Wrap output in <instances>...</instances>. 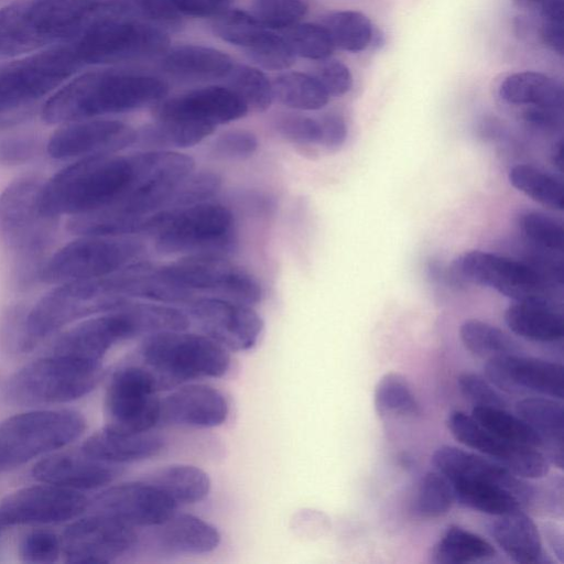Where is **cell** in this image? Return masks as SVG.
I'll use <instances>...</instances> for the list:
<instances>
[{
  "mask_svg": "<svg viewBox=\"0 0 564 564\" xmlns=\"http://www.w3.org/2000/svg\"><path fill=\"white\" fill-rule=\"evenodd\" d=\"M84 416L72 410H37L0 422V470L50 454L78 438Z\"/></svg>",
  "mask_w": 564,
  "mask_h": 564,
  "instance_id": "cell-12",
  "label": "cell"
},
{
  "mask_svg": "<svg viewBox=\"0 0 564 564\" xmlns=\"http://www.w3.org/2000/svg\"><path fill=\"white\" fill-rule=\"evenodd\" d=\"M160 390L155 377L140 364L118 368L105 394V426L126 433L150 432L160 422Z\"/></svg>",
  "mask_w": 564,
  "mask_h": 564,
  "instance_id": "cell-13",
  "label": "cell"
},
{
  "mask_svg": "<svg viewBox=\"0 0 564 564\" xmlns=\"http://www.w3.org/2000/svg\"><path fill=\"white\" fill-rule=\"evenodd\" d=\"M311 75L329 96H343L351 88V73L343 62L337 59L318 61Z\"/></svg>",
  "mask_w": 564,
  "mask_h": 564,
  "instance_id": "cell-55",
  "label": "cell"
},
{
  "mask_svg": "<svg viewBox=\"0 0 564 564\" xmlns=\"http://www.w3.org/2000/svg\"><path fill=\"white\" fill-rule=\"evenodd\" d=\"M204 335L229 351H245L258 343L263 321L249 305L217 297H196L184 307Z\"/></svg>",
  "mask_w": 564,
  "mask_h": 564,
  "instance_id": "cell-17",
  "label": "cell"
},
{
  "mask_svg": "<svg viewBox=\"0 0 564 564\" xmlns=\"http://www.w3.org/2000/svg\"><path fill=\"white\" fill-rule=\"evenodd\" d=\"M216 127L176 120L154 119L135 129L133 145L143 150L174 151L202 142Z\"/></svg>",
  "mask_w": 564,
  "mask_h": 564,
  "instance_id": "cell-33",
  "label": "cell"
},
{
  "mask_svg": "<svg viewBox=\"0 0 564 564\" xmlns=\"http://www.w3.org/2000/svg\"><path fill=\"white\" fill-rule=\"evenodd\" d=\"M484 370L488 381L505 392L563 399L561 364L512 354L487 359Z\"/></svg>",
  "mask_w": 564,
  "mask_h": 564,
  "instance_id": "cell-22",
  "label": "cell"
},
{
  "mask_svg": "<svg viewBox=\"0 0 564 564\" xmlns=\"http://www.w3.org/2000/svg\"><path fill=\"white\" fill-rule=\"evenodd\" d=\"M41 189L36 178L22 177L0 195V242L13 258L18 279L26 284L41 273L56 224L41 208Z\"/></svg>",
  "mask_w": 564,
  "mask_h": 564,
  "instance_id": "cell-7",
  "label": "cell"
},
{
  "mask_svg": "<svg viewBox=\"0 0 564 564\" xmlns=\"http://www.w3.org/2000/svg\"><path fill=\"white\" fill-rule=\"evenodd\" d=\"M295 56L313 61L328 58L335 45L322 24L297 23L285 30L283 35Z\"/></svg>",
  "mask_w": 564,
  "mask_h": 564,
  "instance_id": "cell-46",
  "label": "cell"
},
{
  "mask_svg": "<svg viewBox=\"0 0 564 564\" xmlns=\"http://www.w3.org/2000/svg\"><path fill=\"white\" fill-rule=\"evenodd\" d=\"M145 252L135 235L80 236L43 264L40 278L54 285L101 278L143 260Z\"/></svg>",
  "mask_w": 564,
  "mask_h": 564,
  "instance_id": "cell-11",
  "label": "cell"
},
{
  "mask_svg": "<svg viewBox=\"0 0 564 564\" xmlns=\"http://www.w3.org/2000/svg\"><path fill=\"white\" fill-rule=\"evenodd\" d=\"M517 415L533 429L549 452V460L563 467V404L549 397H528L517 402Z\"/></svg>",
  "mask_w": 564,
  "mask_h": 564,
  "instance_id": "cell-30",
  "label": "cell"
},
{
  "mask_svg": "<svg viewBox=\"0 0 564 564\" xmlns=\"http://www.w3.org/2000/svg\"><path fill=\"white\" fill-rule=\"evenodd\" d=\"M505 322L514 334L533 341H556L564 334L563 315L552 305L517 302L506 310Z\"/></svg>",
  "mask_w": 564,
  "mask_h": 564,
  "instance_id": "cell-32",
  "label": "cell"
},
{
  "mask_svg": "<svg viewBox=\"0 0 564 564\" xmlns=\"http://www.w3.org/2000/svg\"><path fill=\"white\" fill-rule=\"evenodd\" d=\"M519 227L529 241L550 252L563 251L564 229L560 220L538 210L520 215Z\"/></svg>",
  "mask_w": 564,
  "mask_h": 564,
  "instance_id": "cell-47",
  "label": "cell"
},
{
  "mask_svg": "<svg viewBox=\"0 0 564 564\" xmlns=\"http://www.w3.org/2000/svg\"><path fill=\"white\" fill-rule=\"evenodd\" d=\"M246 102L227 86H206L164 98L152 106L154 119L176 120L217 127L243 118Z\"/></svg>",
  "mask_w": 564,
  "mask_h": 564,
  "instance_id": "cell-21",
  "label": "cell"
},
{
  "mask_svg": "<svg viewBox=\"0 0 564 564\" xmlns=\"http://www.w3.org/2000/svg\"><path fill=\"white\" fill-rule=\"evenodd\" d=\"M231 57L213 47L180 45L164 53L163 70L182 80L208 82L225 79L234 67Z\"/></svg>",
  "mask_w": 564,
  "mask_h": 564,
  "instance_id": "cell-28",
  "label": "cell"
},
{
  "mask_svg": "<svg viewBox=\"0 0 564 564\" xmlns=\"http://www.w3.org/2000/svg\"><path fill=\"white\" fill-rule=\"evenodd\" d=\"M135 129L112 119L93 118L63 123L47 142V152L56 160L113 154L132 147Z\"/></svg>",
  "mask_w": 564,
  "mask_h": 564,
  "instance_id": "cell-20",
  "label": "cell"
},
{
  "mask_svg": "<svg viewBox=\"0 0 564 564\" xmlns=\"http://www.w3.org/2000/svg\"><path fill=\"white\" fill-rule=\"evenodd\" d=\"M245 52L257 65L270 70L288 69L296 57L284 36L270 29H267Z\"/></svg>",
  "mask_w": 564,
  "mask_h": 564,
  "instance_id": "cell-48",
  "label": "cell"
},
{
  "mask_svg": "<svg viewBox=\"0 0 564 564\" xmlns=\"http://www.w3.org/2000/svg\"><path fill=\"white\" fill-rule=\"evenodd\" d=\"M473 419L496 436L510 443L534 448H543L540 435L517 414L501 408L474 406Z\"/></svg>",
  "mask_w": 564,
  "mask_h": 564,
  "instance_id": "cell-41",
  "label": "cell"
},
{
  "mask_svg": "<svg viewBox=\"0 0 564 564\" xmlns=\"http://www.w3.org/2000/svg\"><path fill=\"white\" fill-rule=\"evenodd\" d=\"M134 14H142L149 22L162 28H176L181 24L180 15L169 0H128Z\"/></svg>",
  "mask_w": 564,
  "mask_h": 564,
  "instance_id": "cell-56",
  "label": "cell"
},
{
  "mask_svg": "<svg viewBox=\"0 0 564 564\" xmlns=\"http://www.w3.org/2000/svg\"><path fill=\"white\" fill-rule=\"evenodd\" d=\"M498 93L509 105L563 109L562 84L540 72L513 73L501 82Z\"/></svg>",
  "mask_w": 564,
  "mask_h": 564,
  "instance_id": "cell-31",
  "label": "cell"
},
{
  "mask_svg": "<svg viewBox=\"0 0 564 564\" xmlns=\"http://www.w3.org/2000/svg\"><path fill=\"white\" fill-rule=\"evenodd\" d=\"M150 482L178 505H194L203 501L210 491L209 476L199 467L174 464L155 470L148 476Z\"/></svg>",
  "mask_w": 564,
  "mask_h": 564,
  "instance_id": "cell-34",
  "label": "cell"
},
{
  "mask_svg": "<svg viewBox=\"0 0 564 564\" xmlns=\"http://www.w3.org/2000/svg\"><path fill=\"white\" fill-rule=\"evenodd\" d=\"M454 267L465 280L494 289L517 302L552 305L551 282L531 264L473 250L460 256Z\"/></svg>",
  "mask_w": 564,
  "mask_h": 564,
  "instance_id": "cell-14",
  "label": "cell"
},
{
  "mask_svg": "<svg viewBox=\"0 0 564 564\" xmlns=\"http://www.w3.org/2000/svg\"><path fill=\"white\" fill-rule=\"evenodd\" d=\"M180 15L209 18L228 10L230 0H169Z\"/></svg>",
  "mask_w": 564,
  "mask_h": 564,
  "instance_id": "cell-57",
  "label": "cell"
},
{
  "mask_svg": "<svg viewBox=\"0 0 564 564\" xmlns=\"http://www.w3.org/2000/svg\"><path fill=\"white\" fill-rule=\"evenodd\" d=\"M252 14L232 9L215 18L213 31L223 41L241 47L251 46L267 30Z\"/></svg>",
  "mask_w": 564,
  "mask_h": 564,
  "instance_id": "cell-45",
  "label": "cell"
},
{
  "mask_svg": "<svg viewBox=\"0 0 564 564\" xmlns=\"http://www.w3.org/2000/svg\"><path fill=\"white\" fill-rule=\"evenodd\" d=\"M521 8L539 13L542 20H563L564 0H513Z\"/></svg>",
  "mask_w": 564,
  "mask_h": 564,
  "instance_id": "cell-60",
  "label": "cell"
},
{
  "mask_svg": "<svg viewBox=\"0 0 564 564\" xmlns=\"http://www.w3.org/2000/svg\"><path fill=\"white\" fill-rule=\"evenodd\" d=\"M141 234L150 235L164 256L228 257L237 247L232 213L210 202L150 214L142 220Z\"/></svg>",
  "mask_w": 564,
  "mask_h": 564,
  "instance_id": "cell-5",
  "label": "cell"
},
{
  "mask_svg": "<svg viewBox=\"0 0 564 564\" xmlns=\"http://www.w3.org/2000/svg\"><path fill=\"white\" fill-rule=\"evenodd\" d=\"M446 425L458 442L499 463L520 478H541L549 473L550 460L539 448L505 441L463 411L451 412Z\"/></svg>",
  "mask_w": 564,
  "mask_h": 564,
  "instance_id": "cell-18",
  "label": "cell"
},
{
  "mask_svg": "<svg viewBox=\"0 0 564 564\" xmlns=\"http://www.w3.org/2000/svg\"><path fill=\"white\" fill-rule=\"evenodd\" d=\"M451 482L455 501L469 509L497 517L523 507L520 498L501 485L478 480Z\"/></svg>",
  "mask_w": 564,
  "mask_h": 564,
  "instance_id": "cell-35",
  "label": "cell"
},
{
  "mask_svg": "<svg viewBox=\"0 0 564 564\" xmlns=\"http://www.w3.org/2000/svg\"><path fill=\"white\" fill-rule=\"evenodd\" d=\"M127 0H101L91 19L70 41L78 59L87 65H112L164 54L166 30L133 18Z\"/></svg>",
  "mask_w": 564,
  "mask_h": 564,
  "instance_id": "cell-3",
  "label": "cell"
},
{
  "mask_svg": "<svg viewBox=\"0 0 564 564\" xmlns=\"http://www.w3.org/2000/svg\"><path fill=\"white\" fill-rule=\"evenodd\" d=\"M524 122L542 132H555L563 124V109L528 107L523 112Z\"/></svg>",
  "mask_w": 564,
  "mask_h": 564,
  "instance_id": "cell-58",
  "label": "cell"
},
{
  "mask_svg": "<svg viewBox=\"0 0 564 564\" xmlns=\"http://www.w3.org/2000/svg\"><path fill=\"white\" fill-rule=\"evenodd\" d=\"M552 160L554 165L558 167L560 171H562L563 166V142L560 141L555 144L553 152H552Z\"/></svg>",
  "mask_w": 564,
  "mask_h": 564,
  "instance_id": "cell-63",
  "label": "cell"
},
{
  "mask_svg": "<svg viewBox=\"0 0 564 564\" xmlns=\"http://www.w3.org/2000/svg\"><path fill=\"white\" fill-rule=\"evenodd\" d=\"M540 36L543 43L553 52L563 55L564 32L563 20H542Z\"/></svg>",
  "mask_w": 564,
  "mask_h": 564,
  "instance_id": "cell-62",
  "label": "cell"
},
{
  "mask_svg": "<svg viewBox=\"0 0 564 564\" xmlns=\"http://www.w3.org/2000/svg\"><path fill=\"white\" fill-rule=\"evenodd\" d=\"M153 152L82 158L53 175L41 189V208L54 219L87 214L126 196L152 169Z\"/></svg>",
  "mask_w": 564,
  "mask_h": 564,
  "instance_id": "cell-1",
  "label": "cell"
},
{
  "mask_svg": "<svg viewBox=\"0 0 564 564\" xmlns=\"http://www.w3.org/2000/svg\"><path fill=\"white\" fill-rule=\"evenodd\" d=\"M19 555L24 563H54L62 555L61 538L50 531H32L20 541Z\"/></svg>",
  "mask_w": 564,
  "mask_h": 564,
  "instance_id": "cell-52",
  "label": "cell"
},
{
  "mask_svg": "<svg viewBox=\"0 0 564 564\" xmlns=\"http://www.w3.org/2000/svg\"><path fill=\"white\" fill-rule=\"evenodd\" d=\"M432 463L437 471L455 480H478L501 485L513 491L523 506L532 501L533 488L499 463L462 448L444 445L437 448Z\"/></svg>",
  "mask_w": 564,
  "mask_h": 564,
  "instance_id": "cell-25",
  "label": "cell"
},
{
  "mask_svg": "<svg viewBox=\"0 0 564 564\" xmlns=\"http://www.w3.org/2000/svg\"><path fill=\"white\" fill-rule=\"evenodd\" d=\"M322 129L321 145L327 149L339 148L347 138V124L337 112H327L319 119Z\"/></svg>",
  "mask_w": 564,
  "mask_h": 564,
  "instance_id": "cell-59",
  "label": "cell"
},
{
  "mask_svg": "<svg viewBox=\"0 0 564 564\" xmlns=\"http://www.w3.org/2000/svg\"><path fill=\"white\" fill-rule=\"evenodd\" d=\"M273 97L281 105L293 110H318L329 100V95L311 75L286 72L272 82Z\"/></svg>",
  "mask_w": 564,
  "mask_h": 564,
  "instance_id": "cell-37",
  "label": "cell"
},
{
  "mask_svg": "<svg viewBox=\"0 0 564 564\" xmlns=\"http://www.w3.org/2000/svg\"><path fill=\"white\" fill-rule=\"evenodd\" d=\"M373 404L380 417L416 416L421 413L420 403L409 382L398 372L381 377L375 389Z\"/></svg>",
  "mask_w": 564,
  "mask_h": 564,
  "instance_id": "cell-42",
  "label": "cell"
},
{
  "mask_svg": "<svg viewBox=\"0 0 564 564\" xmlns=\"http://www.w3.org/2000/svg\"><path fill=\"white\" fill-rule=\"evenodd\" d=\"M259 141L257 135L246 129H232L223 132L212 144V153L223 160H245L254 154Z\"/></svg>",
  "mask_w": 564,
  "mask_h": 564,
  "instance_id": "cell-53",
  "label": "cell"
},
{
  "mask_svg": "<svg viewBox=\"0 0 564 564\" xmlns=\"http://www.w3.org/2000/svg\"><path fill=\"white\" fill-rule=\"evenodd\" d=\"M490 533L498 546L517 563L543 560L541 536L533 520L520 510L497 516Z\"/></svg>",
  "mask_w": 564,
  "mask_h": 564,
  "instance_id": "cell-29",
  "label": "cell"
},
{
  "mask_svg": "<svg viewBox=\"0 0 564 564\" xmlns=\"http://www.w3.org/2000/svg\"><path fill=\"white\" fill-rule=\"evenodd\" d=\"M138 543L134 528L110 517L90 513L70 523L61 536L66 563H111Z\"/></svg>",
  "mask_w": 564,
  "mask_h": 564,
  "instance_id": "cell-15",
  "label": "cell"
},
{
  "mask_svg": "<svg viewBox=\"0 0 564 564\" xmlns=\"http://www.w3.org/2000/svg\"><path fill=\"white\" fill-rule=\"evenodd\" d=\"M228 402L207 384L183 386L161 400L160 422L187 427H216L228 417Z\"/></svg>",
  "mask_w": 564,
  "mask_h": 564,
  "instance_id": "cell-24",
  "label": "cell"
},
{
  "mask_svg": "<svg viewBox=\"0 0 564 564\" xmlns=\"http://www.w3.org/2000/svg\"><path fill=\"white\" fill-rule=\"evenodd\" d=\"M89 500L77 490L39 485L22 488L0 502V538L10 528L72 520L88 509Z\"/></svg>",
  "mask_w": 564,
  "mask_h": 564,
  "instance_id": "cell-16",
  "label": "cell"
},
{
  "mask_svg": "<svg viewBox=\"0 0 564 564\" xmlns=\"http://www.w3.org/2000/svg\"><path fill=\"white\" fill-rule=\"evenodd\" d=\"M492 544L477 533L458 525L448 527L432 549V561L437 564H463L494 557Z\"/></svg>",
  "mask_w": 564,
  "mask_h": 564,
  "instance_id": "cell-36",
  "label": "cell"
},
{
  "mask_svg": "<svg viewBox=\"0 0 564 564\" xmlns=\"http://www.w3.org/2000/svg\"><path fill=\"white\" fill-rule=\"evenodd\" d=\"M100 0H17L0 8V58L30 54L74 39Z\"/></svg>",
  "mask_w": 564,
  "mask_h": 564,
  "instance_id": "cell-4",
  "label": "cell"
},
{
  "mask_svg": "<svg viewBox=\"0 0 564 564\" xmlns=\"http://www.w3.org/2000/svg\"><path fill=\"white\" fill-rule=\"evenodd\" d=\"M454 501L452 482L443 474L429 471L421 478L415 498V511L420 517L438 518L451 509Z\"/></svg>",
  "mask_w": 564,
  "mask_h": 564,
  "instance_id": "cell-44",
  "label": "cell"
},
{
  "mask_svg": "<svg viewBox=\"0 0 564 564\" xmlns=\"http://www.w3.org/2000/svg\"><path fill=\"white\" fill-rule=\"evenodd\" d=\"M510 184L531 199L556 210L564 207V187L556 176L529 164L509 171Z\"/></svg>",
  "mask_w": 564,
  "mask_h": 564,
  "instance_id": "cell-39",
  "label": "cell"
},
{
  "mask_svg": "<svg viewBox=\"0 0 564 564\" xmlns=\"http://www.w3.org/2000/svg\"><path fill=\"white\" fill-rule=\"evenodd\" d=\"M163 79L119 69L83 73L62 85L43 104L41 117L48 124L118 115L154 106L166 97Z\"/></svg>",
  "mask_w": 564,
  "mask_h": 564,
  "instance_id": "cell-2",
  "label": "cell"
},
{
  "mask_svg": "<svg viewBox=\"0 0 564 564\" xmlns=\"http://www.w3.org/2000/svg\"><path fill=\"white\" fill-rule=\"evenodd\" d=\"M119 474L118 465L96 459L82 449L50 453L32 469V476L42 484L77 491L104 487Z\"/></svg>",
  "mask_w": 564,
  "mask_h": 564,
  "instance_id": "cell-23",
  "label": "cell"
},
{
  "mask_svg": "<svg viewBox=\"0 0 564 564\" xmlns=\"http://www.w3.org/2000/svg\"><path fill=\"white\" fill-rule=\"evenodd\" d=\"M154 541L164 552L198 555L218 547L221 535L212 523L188 513H174L153 527Z\"/></svg>",
  "mask_w": 564,
  "mask_h": 564,
  "instance_id": "cell-27",
  "label": "cell"
},
{
  "mask_svg": "<svg viewBox=\"0 0 564 564\" xmlns=\"http://www.w3.org/2000/svg\"><path fill=\"white\" fill-rule=\"evenodd\" d=\"M176 508L171 498L145 480L109 487L88 503L91 513L110 517L134 529L159 525Z\"/></svg>",
  "mask_w": 564,
  "mask_h": 564,
  "instance_id": "cell-19",
  "label": "cell"
},
{
  "mask_svg": "<svg viewBox=\"0 0 564 564\" xmlns=\"http://www.w3.org/2000/svg\"><path fill=\"white\" fill-rule=\"evenodd\" d=\"M154 273L184 306L203 296L253 306L263 295L259 281L228 257L185 256L163 265L155 264Z\"/></svg>",
  "mask_w": 564,
  "mask_h": 564,
  "instance_id": "cell-9",
  "label": "cell"
},
{
  "mask_svg": "<svg viewBox=\"0 0 564 564\" xmlns=\"http://www.w3.org/2000/svg\"><path fill=\"white\" fill-rule=\"evenodd\" d=\"M164 440L153 433H126L104 426L85 440L80 449L102 462L119 465L140 462L158 455Z\"/></svg>",
  "mask_w": 564,
  "mask_h": 564,
  "instance_id": "cell-26",
  "label": "cell"
},
{
  "mask_svg": "<svg viewBox=\"0 0 564 564\" xmlns=\"http://www.w3.org/2000/svg\"><path fill=\"white\" fill-rule=\"evenodd\" d=\"M220 186L221 177L217 173L193 171L176 186L165 209H176L208 202L218 193Z\"/></svg>",
  "mask_w": 564,
  "mask_h": 564,
  "instance_id": "cell-49",
  "label": "cell"
},
{
  "mask_svg": "<svg viewBox=\"0 0 564 564\" xmlns=\"http://www.w3.org/2000/svg\"><path fill=\"white\" fill-rule=\"evenodd\" d=\"M304 0H254L252 15L270 30H286L307 13Z\"/></svg>",
  "mask_w": 564,
  "mask_h": 564,
  "instance_id": "cell-50",
  "label": "cell"
},
{
  "mask_svg": "<svg viewBox=\"0 0 564 564\" xmlns=\"http://www.w3.org/2000/svg\"><path fill=\"white\" fill-rule=\"evenodd\" d=\"M274 130L285 140L300 145L321 144L318 119L300 112H282L273 120Z\"/></svg>",
  "mask_w": 564,
  "mask_h": 564,
  "instance_id": "cell-51",
  "label": "cell"
},
{
  "mask_svg": "<svg viewBox=\"0 0 564 564\" xmlns=\"http://www.w3.org/2000/svg\"><path fill=\"white\" fill-rule=\"evenodd\" d=\"M322 25L335 47L352 53L369 47L376 30L367 15L354 10L332 12L324 17Z\"/></svg>",
  "mask_w": 564,
  "mask_h": 564,
  "instance_id": "cell-38",
  "label": "cell"
},
{
  "mask_svg": "<svg viewBox=\"0 0 564 564\" xmlns=\"http://www.w3.org/2000/svg\"><path fill=\"white\" fill-rule=\"evenodd\" d=\"M83 67L69 42L0 64V127L28 118Z\"/></svg>",
  "mask_w": 564,
  "mask_h": 564,
  "instance_id": "cell-6",
  "label": "cell"
},
{
  "mask_svg": "<svg viewBox=\"0 0 564 564\" xmlns=\"http://www.w3.org/2000/svg\"><path fill=\"white\" fill-rule=\"evenodd\" d=\"M141 366L160 389L199 378H220L231 365L229 350L204 334L166 330L143 337L138 349Z\"/></svg>",
  "mask_w": 564,
  "mask_h": 564,
  "instance_id": "cell-8",
  "label": "cell"
},
{
  "mask_svg": "<svg viewBox=\"0 0 564 564\" xmlns=\"http://www.w3.org/2000/svg\"><path fill=\"white\" fill-rule=\"evenodd\" d=\"M102 366L50 352L21 369L7 382L6 398L15 405H43L73 401L99 382Z\"/></svg>",
  "mask_w": 564,
  "mask_h": 564,
  "instance_id": "cell-10",
  "label": "cell"
},
{
  "mask_svg": "<svg viewBox=\"0 0 564 564\" xmlns=\"http://www.w3.org/2000/svg\"><path fill=\"white\" fill-rule=\"evenodd\" d=\"M459 337L467 350L480 358L520 352V346L506 332L480 319H467L459 327Z\"/></svg>",
  "mask_w": 564,
  "mask_h": 564,
  "instance_id": "cell-40",
  "label": "cell"
},
{
  "mask_svg": "<svg viewBox=\"0 0 564 564\" xmlns=\"http://www.w3.org/2000/svg\"><path fill=\"white\" fill-rule=\"evenodd\" d=\"M225 80L227 87L234 90L249 109L263 112L272 105V83L262 70L235 64Z\"/></svg>",
  "mask_w": 564,
  "mask_h": 564,
  "instance_id": "cell-43",
  "label": "cell"
},
{
  "mask_svg": "<svg viewBox=\"0 0 564 564\" xmlns=\"http://www.w3.org/2000/svg\"><path fill=\"white\" fill-rule=\"evenodd\" d=\"M460 393L475 406H491L506 409L507 400L495 389V386L484 377L474 372H462L457 377Z\"/></svg>",
  "mask_w": 564,
  "mask_h": 564,
  "instance_id": "cell-54",
  "label": "cell"
},
{
  "mask_svg": "<svg viewBox=\"0 0 564 564\" xmlns=\"http://www.w3.org/2000/svg\"><path fill=\"white\" fill-rule=\"evenodd\" d=\"M33 142L28 139H11L0 144V160L21 162L28 160L33 152Z\"/></svg>",
  "mask_w": 564,
  "mask_h": 564,
  "instance_id": "cell-61",
  "label": "cell"
}]
</instances>
